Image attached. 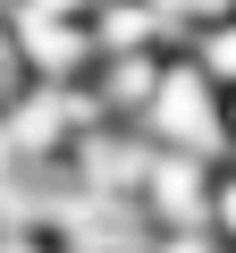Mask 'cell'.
Listing matches in <instances>:
<instances>
[{
  "label": "cell",
  "instance_id": "cell-5",
  "mask_svg": "<svg viewBox=\"0 0 236 253\" xmlns=\"http://www.w3.org/2000/svg\"><path fill=\"white\" fill-rule=\"evenodd\" d=\"M228 161H236V84H228Z\"/></svg>",
  "mask_w": 236,
  "mask_h": 253
},
{
  "label": "cell",
  "instance_id": "cell-1",
  "mask_svg": "<svg viewBox=\"0 0 236 253\" xmlns=\"http://www.w3.org/2000/svg\"><path fill=\"white\" fill-rule=\"evenodd\" d=\"M144 144L160 152H194V161H228V93L202 76V59L186 42L160 51V76H152V101H144Z\"/></svg>",
  "mask_w": 236,
  "mask_h": 253
},
{
  "label": "cell",
  "instance_id": "cell-2",
  "mask_svg": "<svg viewBox=\"0 0 236 253\" xmlns=\"http://www.w3.org/2000/svg\"><path fill=\"white\" fill-rule=\"evenodd\" d=\"M186 51H194V59H202V76L228 93V84H236V9H228V17H202Z\"/></svg>",
  "mask_w": 236,
  "mask_h": 253
},
{
  "label": "cell",
  "instance_id": "cell-4",
  "mask_svg": "<svg viewBox=\"0 0 236 253\" xmlns=\"http://www.w3.org/2000/svg\"><path fill=\"white\" fill-rule=\"evenodd\" d=\"M144 253H228V245H219L211 228H152V236H144Z\"/></svg>",
  "mask_w": 236,
  "mask_h": 253
},
{
  "label": "cell",
  "instance_id": "cell-3",
  "mask_svg": "<svg viewBox=\"0 0 236 253\" xmlns=\"http://www.w3.org/2000/svg\"><path fill=\"white\" fill-rule=\"evenodd\" d=\"M211 236L236 253V161H219V186H211Z\"/></svg>",
  "mask_w": 236,
  "mask_h": 253
}]
</instances>
